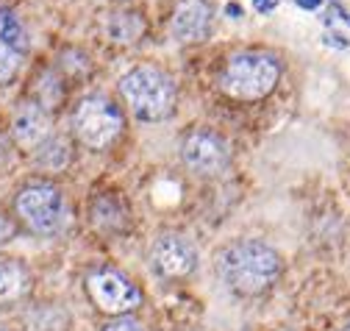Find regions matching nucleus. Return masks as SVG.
I'll use <instances>...</instances> for the list:
<instances>
[{"label": "nucleus", "mask_w": 350, "mask_h": 331, "mask_svg": "<svg viewBox=\"0 0 350 331\" xmlns=\"http://www.w3.org/2000/svg\"><path fill=\"white\" fill-rule=\"evenodd\" d=\"M17 64H20V53L12 51L9 45L0 42V84H3V81H9V78L14 75Z\"/></svg>", "instance_id": "nucleus-15"}, {"label": "nucleus", "mask_w": 350, "mask_h": 331, "mask_svg": "<svg viewBox=\"0 0 350 331\" xmlns=\"http://www.w3.org/2000/svg\"><path fill=\"white\" fill-rule=\"evenodd\" d=\"M278 81V64L275 59L265 53H237L228 59L223 75H220V87L242 101H256L273 92Z\"/></svg>", "instance_id": "nucleus-3"}, {"label": "nucleus", "mask_w": 350, "mask_h": 331, "mask_svg": "<svg viewBox=\"0 0 350 331\" xmlns=\"http://www.w3.org/2000/svg\"><path fill=\"white\" fill-rule=\"evenodd\" d=\"M153 265L170 276V278H178V276H187L192 273V267L198 265V254H195V248L192 242H187L184 237H161L153 248Z\"/></svg>", "instance_id": "nucleus-8"}, {"label": "nucleus", "mask_w": 350, "mask_h": 331, "mask_svg": "<svg viewBox=\"0 0 350 331\" xmlns=\"http://www.w3.org/2000/svg\"><path fill=\"white\" fill-rule=\"evenodd\" d=\"M320 3H323V0H297V6H300V9H309V12L317 9Z\"/></svg>", "instance_id": "nucleus-19"}, {"label": "nucleus", "mask_w": 350, "mask_h": 331, "mask_svg": "<svg viewBox=\"0 0 350 331\" xmlns=\"http://www.w3.org/2000/svg\"><path fill=\"white\" fill-rule=\"evenodd\" d=\"M86 287L92 301L109 315H122L139 304V289L117 270H95L86 278Z\"/></svg>", "instance_id": "nucleus-6"}, {"label": "nucleus", "mask_w": 350, "mask_h": 331, "mask_svg": "<svg viewBox=\"0 0 350 331\" xmlns=\"http://www.w3.org/2000/svg\"><path fill=\"white\" fill-rule=\"evenodd\" d=\"M67 159H70L67 142H62V140H51L45 148H42V153H39V161L45 164V168H53V170H62L67 164Z\"/></svg>", "instance_id": "nucleus-14"}, {"label": "nucleus", "mask_w": 350, "mask_h": 331, "mask_svg": "<svg viewBox=\"0 0 350 331\" xmlns=\"http://www.w3.org/2000/svg\"><path fill=\"white\" fill-rule=\"evenodd\" d=\"M17 212L36 234H56L67 223V203L56 187L36 184L17 195Z\"/></svg>", "instance_id": "nucleus-4"}, {"label": "nucleus", "mask_w": 350, "mask_h": 331, "mask_svg": "<svg viewBox=\"0 0 350 331\" xmlns=\"http://www.w3.org/2000/svg\"><path fill=\"white\" fill-rule=\"evenodd\" d=\"M0 42L9 45L17 53H23L28 48V34L12 9H0Z\"/></svg>", "instance_id": "nucleus-13"}, {"label": "nucleus", "mask_w": 350, "mask_h": 331, "mask_svg": "<svg viewBox=\"0 0 350 331\" xmlns=\"http://www.w3.org/2000/svg\"><path fill=\"white\" fill-rule=\"evenodd\" d=\"M75 134L83 145L90 148H106L122 129V114L109 98H86L75 109Z\"/></svg>", "instance_id": "nucleus-5"}, {"label": "nucleus", "mask_w": 350, "mask_h": 331, "mask_svg": "<svg viewBox=\"0 0 350 331\" xmlns=\"http://www.w3.org/2000/svg\"><path fill=\"white\" fill-rule=\"evenodd\" d=\"M228 14H231V17H239V14H242V9H239L237 3H228Z\"/></svg>", "instance_id": "nucleus-20"}, {"label": "nucleus", "mask_w": 350, "mask_h": 331, "mask_svg": "<svg viewBox=\"0 0 350 331\" xmlns=\"http://www.w3.org/2000/svg\"><path fill=\"white\" fill-rule=\"evenodd\" d=\"M28 289V270L14 259H0V301H17Z\"/></svg>", "instance_id": "nucleus-11"}, {"label": "nucleus", "mask_w": 350, "mask_h": 331, "mask_svg": "<svg viewBox=\"0 0 350 331\" xmlns=\"http://www.w3.org/2000/svg\"><path fill=\"white\" fill-rule=\"evenodd\" d=\"M12 231H14V228H12V223H9L6 217H0V242L9 239V237H12Z\"/></svg>", "instance_id": "nucleus-18"}, {"label": "nucleus", "mask_w": 350, "mask_h": 331, "mask_svg": "<svg viewBox=\"0 0 350 331\" xmlns=\"http://www.w3.org/2000/svg\"><path fill=\"white\" fill-rule=\"evenodd\" d=\"M253 6L256 12H273L278 6V0H253Z\"/></svg>", "instance_id": "nucleus-17"}, {"label": "nucleus", "mask_w": 350, "mask_h": 331, "mask_svg": "<svg viewBox=\"0 0 350 331\" xmlns=\"http://www.w3.org/2000/svg\"><path fill=\"white\" fill-rule=\"evenodd\" d=\"M103 31H106L111 39H117V42H134V39L142 34V20H139L137 14H125V12L106 14Z\"/></svg>", "instance_id": "nucleus-12"}, {"label": "nucleus", "mask_w": 350, "mask_h": 331, "mask_svg": "<svg viewBox=\"0 0 350 331\" xmlns=\"http://www.w3.org/2000/svg\"><path fill=\"white\" fill-rule=\"evenodd\" d=\"M103 331H142V328H139V323H137V320L122 317V320H114V323H109Z\"/></svg>", "instance_id": "nucleus-16"}, {"label": "nucleus", "mask_w": 350, "mask_h": 331, "mask_svg": "<svg viewBox=\"0 0 350 331\" xmlns=\"http://www.w3.org/2000/svg\"><path fill=\"white\" fill-rule=\"evenodd\" d=\"M0 153H3V137H0Z\"/></svg>", "instance_id": "nucleus-21"}, {"label": "nucleus", "mask_w": 350, "mask_h": 331, "mask_svg": "<svg viewBox=\"0 0 350 331\" xmlns=\"http://www.w3.org/2000/svg\"><path fill=\"white\" fill-rule=\"evenodd\" d=\"M345 331H350V326H347V328H345Z\"/></svg>", "instance_id": "nucleus-22"}, {"label": "nucleus", "mask_w": 350, "mask_h": 331, "mask_svg": "<svg viewBox=\"0 0 350 331\" xmlns=\"http://www.w3.org/2000/svg\"><path fill=\"white\" fill-rule=\"evenodd\" d=\"M184 159H187V164L195 173L214 176V173L226 170L228 145H226V140L220 134H214V131H195L184 142Z\"/></svg>", "instance_id": "nucleus-7"}, {"label": "nucleus", "mask_w": 350, "mask_h": 331, "mask_svg": "<svg viewBox=\"0 0 350 331\" xmlns=\"http://www.w3.org/2000/svg\"><path fill=\"white\" fill-rule=\"evenodd\" d=\"M217 267H220V276L231 289H237L242 295H256V293H265L278 278L281 259L265 242L247 239L226 248Z\"/></svg>", "instance_id": "nucleus-1"}, {"label": "nucleus", "mask_w": 350, "mask_h": 331, "mask_svg": "<svg viewBox=\"0 0 350 331\" xmlns=\"http://www.w3.org/2000/svg\"><path fill=\"white\" fill-rule=\"evenodd\" d=\"M120 92L125 103L142 120H161L172 111L175 87L172 81L156 67H137L120 81Z\"/></svg>", "instance_id": "nucleus-2"}, {"label": "nucleus", "mask_w": 350, "mask_h": 331, "mask_svg": "<svg viewBox=\"0 0 350 331\" xmlns=\"http://www.w3.org/2000/svg\"><path fill=\"white\" fill-rule=\"evenodd\" d=\"M211 12L203 0H184L172 14V34L181 42H198L208 34Z\"/></svg>", "instance_id": "nucleus-9"}, {"label": "nucleus", "mask_w": 350, "mask_h": 331, "mask_svg": "<svg viewBox=\"0 0 350 331\" xmlns=\"http://www.w3.org/2000/svg\"><path fill=\"white\" fill-rule=\"evenodd\" d=\"M14 140L23 148H36L51 131V117L39 103H23L14 114Z\"/></svg>", "instance_id": "nucleus-10"}]
</instances>
